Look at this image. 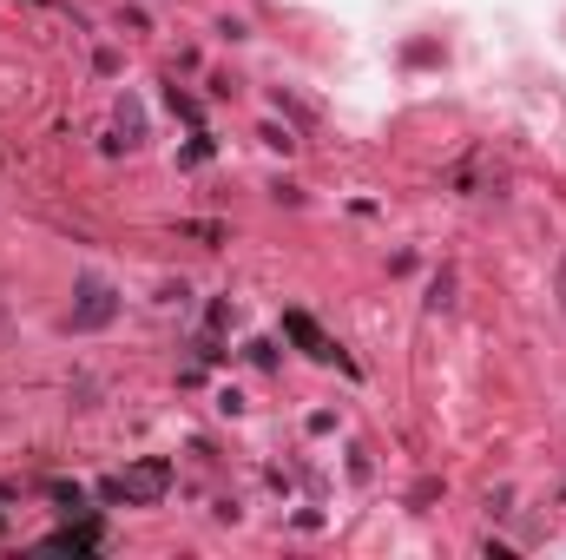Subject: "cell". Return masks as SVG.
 Returning a JSON list of instances; mask_svg holds the SVG:
<instances>
[{
    "mask_svg": "<svg viewBox=\"0 0 566 560\" xmlns=\"http://www.w3.org/2000/svg\"><path fill=\"white\" fill-rule=\"evenodd\" d=\"M79 297H86V304L73 310V323H86V330H93V323L112 317V290H106V284H79Z\"/></svg>",
    "mask_w": 566,
    "mask_h": 560,
    "instance_id": "3957f363",
    "label": "cell"
},
{
    "mask_svg": "<svg viewBox=\"0 0 566 560\" xmlns=\"http://www.w3.org/2000/svg\"><path fill=\"white\" fill-rule=\"evenodd\" d=\"M165 488H172V468H165V462H139L132 475L106 481V495H112V501H158Z\"/></svg>",
    "mask_w": 566,
    "mask_h": 560,
    "instance_id": "6da1fadb",
    "label": "cell"
},
{
    "mask_svg": "<svg viewBox=\"0 0 566 560\" xmlns=\"http://www.w3.org/2000/svg\"><path fill=\"white\" fill-rule=\"evenodd\" d=\"M283 330L297 336V343H303V350L316 356V363H343V350H336V343H330V336H323V330H316V323L303 317V310H290V317H283Z\"/></svg>",
    "mask_w": 566,
    "mask_h": 560,
    "instance_id": "7a4b0ae2",
    "label": "cell"
},
{
    "mask_svg": "<svg viewBox=\"0 0 566 560\" xmlns=\"http://www.w3.org/2000/svg\"><path fill=\"white\" fill-rule=\"evenodd\" d=\"M53 547H79V554H93V547H106V534H99V528H60V534H53Z\"/></svg>",
    "mask_w": 566,
    "mask_h": 560,
    "instance_id": "277c9868",
    "label": "cell"
}]
</instances>
